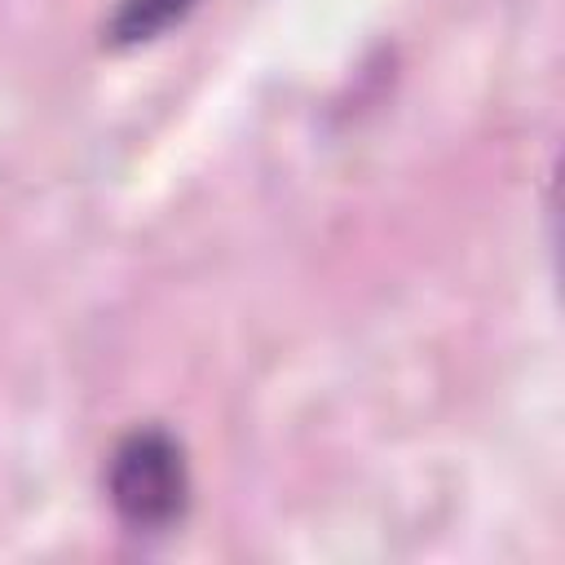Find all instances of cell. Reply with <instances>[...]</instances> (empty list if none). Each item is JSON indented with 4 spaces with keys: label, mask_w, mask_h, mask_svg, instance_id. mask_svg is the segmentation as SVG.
<instances>
[{
    "label": "cell",
    "mask_w": 565,
    "mask_h": 565,
    "mask_svg": "<svg viewBox=\"0 0 565 565\" xmlns=\"http://www.w3.org/2000/svg\"><path fill=\"white\" fill-rule=\"evenodd\" d=\"M110 508L132 530H163L190 503V468L185 450L163 428H132L106 463Z\"/></svg>",
    "instance_id": "6da1fadb"
},
{
    "label": "cell",
    "mask_w": 565,
    "mask_h": 565,
    "mask_svg": "<svg viewBox=\"0 0 565 565\" xmlns=\"http://www.w3.org/2000/svg\"><path fill=\"white\" fill-rule=\"evenodd\" d=\"M199 0H119L106 35L110 44H146L163 35L172 22H181Z\"/></svg>",
    "instance_id": "7a4b0ae2"
}]
</instances>
